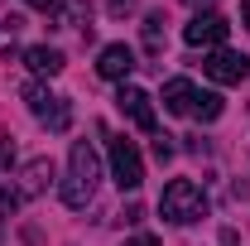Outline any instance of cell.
Masks as SVG:
<instances>
[{
	"label": "cell",
	"mask_w": 250,
	"mask_h": 246,
	"mask_svg": "<svg viewBox=\"0 0 250 246\" xmlns=\"http://www.w3.org/2000/svg\"><path fill=\"white\" fill-rule=\"evenodd\" d=\"M96 179H101V164H96V150L87 140H77L72 154H67V179H62V203L67 208H87L96 193Z\"/></svg>",
	"instance_id": "obj_1"
},
{
	"label": "cell",
	"mask_w": 250,
	"mask_h": 246,
	"mask_svg": "<svg viewBox=\"0 0 250 246\" xmlns=\"http://www.w3.org/2000/svg\"><path fill=\"white\" fill-rule=\"evenodd\" d=\"M159 213H164V222H173V227L202 222L207 217V193L192 184V179H173V184L164 188V198H159Z\"/></svg>",
	"instance_id": "obj_2"
},
{
	"label": "cell",
	"mask_w": 250,
	"mask_h": 246,
	"mask_svg": "<svg viewBox=\"0 0 250 246\" xmlns=\"http://www.w3.org/2000/svg\"><path fill=\"white\" fill-rule=\"evenodd\" d=\"M20 97H24V106H29L48 130H67V125H72V106H67L62 97H53L43 82H24V92H20Z\"/></svg>",
	"instance_id": "obj_3"
},
{
	"label": "cell",
	"mask_w": 250,
	"mask_h": 246,
	"mask_svg": "<svg viewBox=\"0 0 250 246\" xmlns=\"http://www.w3.org/2000/svg\"><path fill=\"white\" fill-rule=\"evenodd\" d=\"M111 174H116V184L130 188V193L145 184V159H140V150H135V140L111 135Z\"/></svg>",
	"instance_id": "obj_4"
},
{
	"label": "cell",
	"mask_w": 250,
	"mask_h": 246,
	"mask_svg": "<svg viewBox=\"0 0 250 246\" xmlns=\"http://www.w3.org/2000/svg\"><path fill=\"white\" fill-rule=\"evenodd\" d=\"M202 73H207L212 82H221V87H236V82L250 77V58L236 53V49H212V53L202 58Z\"/></svg>",
	"instance_id": "obj_5"
},
{
	"label": "cell",
	"mask_w": 250,
	"mask_h": 246,
	"mask_svg": "<svg viewBox=\"0 0 250 246\" xmlns=\"http://www.w3.org/2000/svg\"><path fill=\"white\" fill-rule=\"evenodd\" d=\"M231 34V25H226V15H217V10H207V15H192L183 25V44L188 49H221V39Z\"/></svg>",
	"instance_id": "obj_6"
},
{
	"label": "cell",
	"mask_w": 250,
	"mask_h": 246,
	"mask_svg": "<svg viewBox=\"0 0 250 246\" xmlns=\"http://www.w3.org/2000/svg\"><path fill=\"white\" fill-rule=\"evenodd\" d=\"M116 106L125 111V121H130V125H140V130H154V106H149V92H140V87L121 82V92H116Z\"/></svg>",
	"instance_id": "obj_7"
},
{
	"label": "cell",
	"mask_w": 250,
	"mask_h": 246,
	"mask_svg": "<svg viewBox=\"0 0 250 246\" xmlns=\"http://www.w3.org/2000/svg\"><path fill=\"white\" fill-rule=\"evenodd\" d=\"M96 73H101L106 82H125V77L135 73V53H130L125 44H106L101 58H96Z\"/></svg>",
	"instance_id": "obj_8"
},
{
	"label": "cell",
	"mask_w": 250,
	"mask_h": 246,
	"mask_svg": "<svg viewBox=\"0 0 250 246\" xmlns=\"http://www.w3.org/2000/svg\"><path fill=\"white\" fill-rule=\"evenodd\" d=\"M192 97H197V87H192L188 77L164 82V111H173V116H192Z\"/></svg>",
	"instance_id": "obj_9"
},
{
	"label": "cell",
	"mask_w": 250,
	"mask_h": 246,
	"mask_svg": "<svg viewBox=\"0 0 250 246\" xmlns=\"http://www.w3.org/2000/svg\"><path fill=\"white\" fill-rule=\"evenodd\" d=\"M48 179H53V164L48 159H29L24 174H20V198H39L48 188Z\"/></svg>",
	"instance_id": "obj_10"
},
{
	"label": "cell",
	"mask_w": 250,
	"mask_h": 246,
	"mask_svg": "<svg viewBox=\"0 0 250 246\" xmlns=\"http://www.w3.org/2000/svg\"><path fill=\"white\" fill-rule=\"evenodd\" d=\"M24 63H29L39 77H58V73H62V53H58V49H48V44L24 49Z\"/></svg>",
	"instance_id": "obj_11"
},
{
	"label": "cell",
	"mask_w": 250,
	"mask_h": 246,
	"mask_svg": "<svg viewBox=\"0 0 250 246\" xmlns=\"http://www.w3.org/2000/svg\"><path fill=\"white\" fill-rule=\"evenodd\" d=\"M192 116L197 121H217L221 116V92H197L192 97Z\"/></svg>",
	"instance_id": "obj_12"
},
{
	"label": "cell",
	"mask_w": 250,
	"mask_h": 246,
	"mask_svg": "<svg viewBox=\"0 0 250 246\" xmlns=\"http://www.w3.org/2000/svg\"><path fill=\"white\" fill-rule=\"evenodd\" d=\"M24 198H20V188H0V213H15Z\"/></svg>",
	"instance_id": "obj_13"
},
{
	"label": "cell",
	"mask_w": 250,
	"mask_h": 246,
	"mask_svg": "<svg viewBox=\"0 0 250 246\" xmlns=\"http://www.w3.org/2000/svg\"><path fill=\"white\" fill-rule=\"evenodd\" d=\"M34 10H43V15H62V0H24Z\"/></svg>",
	"instance_id": "obj_14"
},
{
	"label": "cell",
	"mask_w": 250,
	"mask_h": 246,
	"mask_svg": "<svg viewBox=\"0 0 250 246\" xmlns=\"http://www.w3.org/2000/svg\"><path fill=\"white\" fill-rule=\"evenodd\" d=\"M154 154H159V159H173V145H168V135H159V140H154Z\"/></svg>",
	"instance_id": "obj_15"
},
{
	"label": "cell",
	"mask_w": 250,
	"mask_h": 246,
	"mask_svg": "<svg viewBox=\"0 0 250 246\" xmlns=\"http://www.w3.org/2000/svg\"><path fill=\"white\" fill-rule=\"evenodd\" d=\"M125 246H159V242H154V237H149V232H140L135 242H125Z\"/></svg>",
	"instance_id": "obj_16"
},
{
	"label": "cell",
	"mask_w": 250,
	"mask_h": 246,
	"mask_svg": "<svg viewBox=\"0 0 250 246\" xmlns=\"http://www.w3.org/2000/svg\"><path fill=\"white\" fill-rule=\"evenodd\" d=\"M130 10V0H111V15H125Z\"/></svg>",
	"instance_id": "obj_17"
},
{
	"label": "cell",
	"mask_w": 250,
	"mask_h": 246,
	"mask_svg": "<svg viewBox=\"0 0 250 246\" xmlns=\"http://www.w3.org/2000/svg\"><path fill=\"white\" fill-rule=\"evenodd\" d=\"M241 25L250 29V0H241Z\"/></svg>",
	"instance_id": "obj_18"
}]
</instances>
